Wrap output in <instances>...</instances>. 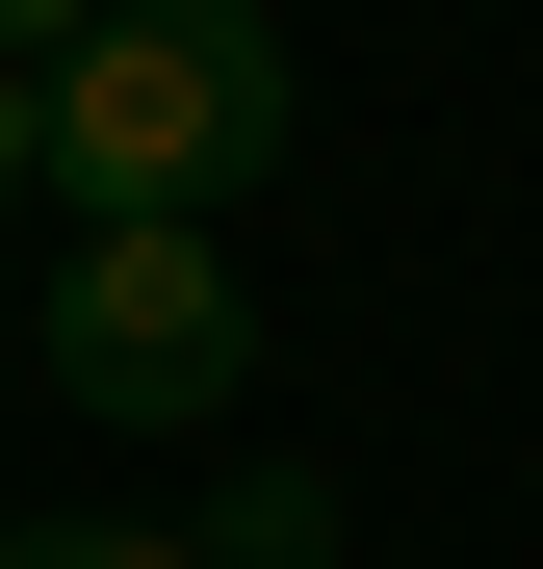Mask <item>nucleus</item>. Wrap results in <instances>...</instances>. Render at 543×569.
Wrapping results in <instances>:
<instances>
[{
	"mask_svg": "<svg viewBox=\"0 0 543 569\" xmlns=\"http://www.w3.org/2000/svg\"><path fill=\"white\" fill-rule=\"evenodd\" d=\"M78 27H104V0H0V52H27V78H52V52H78Z\"/></svg>",
	"mask_w": 543,
	"mask_h": 569,
	"instance_id": "6",
	"label": "nucleus"
},
{
	"mask_svg": "<svg viewBox=\"0 0 543 569\" xmlns=\"http://www.w3.org/2000/svg\"><path fill=\"white\" fill-rule=\"evenodd\" d=\"M285 156V27L259 0H104L52 52V181L78 208H233Z\"/></svg>",
	"mask_w": 543,
	"mask_h": 569,
	"instance_id": "1",
	"label": "nucleus"
},
{
	"mask_svg": "<svg viewBox=\"0 0 543 569\" xmlns=\"http://www.w3.org/2000/svg\"><path fill=\"white\" fill-rule=\"evenodd\" d=\"M0 569H208V518H27Z\"/></svg>",
	"mask_w": 543,
	"mask_h": 569,
	"instance_id": "4",
	"label": "nucleus"
},
{
	"mask_svg": "<svg viewBox=\"0 0 543 569\" xmlns=\"http://www.w3.org/2000/svg\"><path fill=\"white\" fill-rule=\"evenodd\" d=\"M208 569H336V492H311V466H259V492L208 518Z\"/></svg>",
	"mask_w": 543,
	"mask_h": 569,
	"instance_id": "3",
	"label": "nucleus"
},
{
	"mask_svg": "<svg viewBox=\"0 0 543 569\" xmlns=\"http://www.w3.org/2000/svg\"><path fill=\"white\" fill-rule=\"evenodd\" d=\"M27 337H52V389H78V415H155V440L259 389V284H233L208 208H78V259H52V311H27Z\"/></svg>",
	"mask_w": 543,
	"mask_h": 569,
	"instance_id": "2",
	"label": "nucleus"
},
{
	"mask_svg": "<svg viewBox=\"0 0 543 569\" xmlns=\"http://www.w3.org/2000/svg\"><path fill=\"white\" fill-rule=\"evenodd\" d=\"M27 181H52V78L0 52V208H27Z\"/></svg>",
	"mask_w": 543,
	"mask_h": 569,
	"instance_id": "5",
	"label": "nucleus"
}]
</instances>
